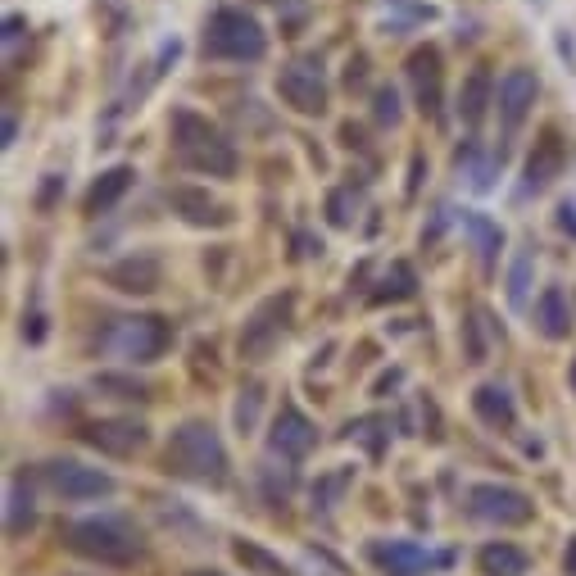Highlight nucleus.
<instances>
[{"label":"nucleus","instance_id":"4468645a","mask_svg":"<svg viewBox=\"0 0 576 576\" xmlns=\"http://www.w3.org/2000/svg\"><path fill=\"white\" fill-rule=\"evenodd\" d=\"M536 96H540L536 69H508L504 78H499L495 100H499V123H504V132H518V127L527 123V114H531V105H536Z\"/></svg>","mask_w":576,"mask_h":576},{"label":"nucleus","instance_id":"2f4dec72","mask_svg":"<svg viewBox=\"0 0 576 576\" xmlns=\"http://www.w3.org/2000/svg\"><path fill=\"white\" fill-rule=\"evenodd\" d=\"M345 486H350V472H332V477H323L318 486H313V504H318V508H332L336 499H341Z\"/></svg>","mask_w":576,"mask_h":576},{"label":"nucleus","instance_id":"4c0bfd02","mask_svg":"<svg viewBox=\"0 0 576 576\" xmlns=\"http://www.w3.org/2000/svg\"><path fill=\"white\" fill-rule=\"evenodd\" d=\"M14 137H19V118L14 109H5V146H14Z\"/></svg>","mask_w":576,"mask_h":576},{"label":"nucleus","instance_id":"412c9836","mask_svg":"<svg viewBox=\"0 0 576 576\" xmlns=\"http://www.w3.org/2000/svg\"><path fill=\"white\" fill-rule=\"evenodd\" d=\"M137 182V173L127 164H114V168H105V173L91 182V191H87V214L91 218H100V214H109V209L118 205V200L127 196V186Z\"/></svg>","mask_w":576,"mask_h":576},{"label":"nucleus","instance_id":"79ce46f5","mask_svg":"<svg viewBox=\"0 0 576 576\" xmlns=\"http://www.w3.org/2000/svg\"><path fill=\"white\" fill-rule=\"evenodd\" d=\"M191 576H218V572H191Z\"/></svg>","mask_w":576,"mask_h":576},{"label":"nucleus","instance_id":"393cba45","mask_svg":"<svg viewBox=\"0 0 576 576\" xmlns=\"http://www.w3.org/2000/svg\"><path fill=\"white\" fill-rule=\"evenodd\" d=\"M531 277H536V250L522 245L508 264V304L513 309H527V295H531Z\"/></svg>","mask_w":576,"mask_h":576},{"label":"nucleus","instance_id":"dca6fc26","mask_svg":"<svg viewBox=\"0 0 576 576\" xmlns=\"http://www.w3.org/2000/svg\"><path fill=\"white\" fill-rule=\"evenodd\" d=\"M105 282L123 295H155L164 286V268L155 254H127L114 268H105Z\"/></svg>","mask_w":576,"mask_h":576},{"label":"nucleus","instance_id":"9d476101","mask_svg":"<svg viewBox=\"0 0 576 576\" xmlns=\"http://www.w3.org/2000/svg\"><path fill=\"white\" fill-rule=\"evenodd\" d=\"M78 436L87 440L91 450L109 454V459H132V454L146 450L150 427L137 422V418H100V422H87Z\"/></svg>","mask_w":576,"mask_h":576},{"label":"nucleus","instance_id":"7c9ffc66","mask_svg":"<svg viewBox=\"0 0 576 576\" xmlns=\"http://www.w3.org/2000/svg\"><path fill=\"white\" fill-rule=\"evenodd\" d=\"M327 223L332 227H350L354 223V191H332V196H327Z\"/></svg>","mask_w":576,"mask_h":576},{"label":"nucleus","instance_id":"423d86ee","mask_svg":"<svg viewBox=\"0 0 576 576\" xmlns=\"http://www.w3.org/2000/svg\"><path fill=\"white\" fill-rule=\"evenodd\" d=\"M291 313H295V291H277V295L254 304L245 327H241V359L264 363L268 354L282 345L286 327H291Z\"/></svg>","mask_w":576,"mask_h":576},{"label":"nucleus","instance_id":"58836bf2","mask_svg":"<svg viewBox=\"0 0 576 576\" xmlns=\"http://www.w3.org/2000/svg\"><path fill=\"white\" fill-rule=\"evenodd\" d=\"M563 567H567V576H576V536L567 540V554H563Z\"/></svg>","mask_w":576,"mask_h":576},{"label":"nucleus","instance_id":"5701e85b","mask_svg":"<svg viewBox=\"0 0 576 576\" xmlns=\"http://www.w3.org/2000/svg\"><path fill=\"white\" fill-rule=\"evenodd\" d=\"M527 563L531 558L518 545H508V540H495V545H486L477 554L481 576H527Z\"/></svg>","mask_w":576,"mask_h":576},{"label":"nucleus","instance_id":"6e6552de","mask_svg":"<svg viewBox=\"0 0 576 576\" xmlns=\"http://www.w3.org/2000/svg\"><path fill=\"white\" fill-rule=\"evenodd\" d=\"M277 91H282V100L295 109V114H304V118L327 114V78L313 59H295V64H286L282 78H277Z\"/></svg>","mask_w":576,"mask_h":576},{"label":"nucleus","instance_id":"20e7f679","mask_svg":"<svg viewBox=\"0 0 576 576\" xmlns=\"http://www.w3.org/2000/svg\"><path fill=\"white\" fill-rule=\"evenodd\" d=\"M268 55V32L259 19L236 5H218L205 23V59H227V64H254Z\"/></svg>","mask_w":576,"mask_h":576},{"label":"nucleus","instance_id":"c756f323","mask_svg":"<svg viewBox=\"0 0 576 576\" xmlns=\"http://www.w3.org/2000/svg\"><path fill=\"white\" fill-rule=\"evenodd\" d=\"M350 440H363V445H368V454H381L386 450V436H381V431H386V422L381 418H359V422H350Z\"/></svg>","mask_w":576,"mask_h":576},{"label":"nucleus","instance_id":"f704fd0d","mask_svg":"<svg viewBox=\"0 0 576 576\" xmlns=\"http://www.w3.org/2000/svg\"><path fill=\"white\" fill-rule=\"evenodd\" d=\"M59 191H64V177H59V173H50L46 182H41V191H37V209H41V214H46V209H55Z\"/></svg>","mask_w":576,"mask_h":576},{"label":"nucleus","instance_id":"f3484780","mask_svg":"<svg viewBox=\"0 0 576 576\" xmlns=\"http://www.w3.org/2000/svg\"><path fill=\"white\" fill-rule=\"evenodd\" d=\"M168 205H173V214L191 227H227L232 223V214H227L209 191H200V186H173V191H168Z\"/></svg>","mask_w":576,"mask_h":576},{"label":"nucleus","instance_id":"ea45409f","mask_svg":"<svg viewBox=\"0 0 576 576\" xmlns=\"http://www.w3.org/2000/svg\"><path fill=\"white\" fill-rule=\"evenodd\" d=\"M295 245H300V254H318V250H323V241H313V236H295Z\"/></svg>","mask_w":576,"mask_h":576},{"label":"nucleus","instance_id":"c85d7f7f","mask_svg":"<svg viewBox=\"0 0 576 576\" xmlns=\"http://www.w3.org/2000/svg\"><path fill=\"white\" fill-rule=\"evenodd\" d=\"M259 409H264V386H259V381H250V386H241V400H236V427L254 431Z\"/></svg>","mask_w":576,"mask_h":576},{"label":"nucleus","instance_id":"2eb2a0df","mask_svg":"<svg viewBox=\"0 0 576 576\" xmlns=\"http://www.w3.org/2000/svg\"><path fill=\"white\" fill-rule=\"evenodd\" d=\"M368 558L386 576H422L427 567L450 563L445 554H427V549L413 545V540H377V545H368Z\"/></svg>","mask_w":576,"mask_h":576},{"label":"nucleus","instance_id":"f03ea898","mask_svg":"<svg viewBox=\"0 0 576 576\" xmlns=\"http://www.w3.org/2000/svg\"><path fill=\"white\" fill-rule=\"evenodd\" d=\"M168 472L200 486H223L227 481V450L209 422H182L168 440Z\"/></svg>","mask_w":576,"mask_h":576},{"label":"nucleus","instance_id":"e433bc0d","mask_svg":"<svg viewBox=\"0 0 576 576\" xmlns=\"http://www.w3.org/2000/svg\"><path fill=\"white\" fill-rule=\"evenodd\" d=\"M23 28H28V23H23V14H10V19H5V46H14V41L23 37Z\"/></svg>","mask_w":576,"mask_h":576},{"label":"nucleus","instance_id":"7ed1b4c3","mask_svg":"<svg viewBox=\"0 0 576 576\" xmlns=\"http://www.w3.org/2000/svg\"><path fill=\"white\" fill-rule=\"evenodd\" d=\"M59 536H64V545H69L73 554L91 558V563H100V567H127V563H137V554H141L137 531L123 518H78L59 531Z\"/></svg>","mask_w":576,"mask_h":576},{"label":"nucleus","instance_id":"6ab92c4d","mask_svg":"<svg viewBox=\"0 0 576 576\" xmlns=\"http://www.w3.org/2000/svg\"><path fill=\"white\" fill-rule=\"evenodd\" d=\"M472 413H477L490 431H513V422H518V404H513V395H508L504 386H490V381L472 391Z\"/></svg>","mask_w":576,"mask_h":576},{"label":"nucleus","instance_id":"bb28decb","mask_svg":"<svg viewBox=\"0 0 576 576\" xmlns=\"http://www.w3.org/2000/svg\"><path fill=\"white\" fill-rule=\"evenodd\" d=\"M236 563H245L250 567V572H259V576H295L291 567L282 563V558H273V554H264V549L259 545H245V540H236Z\"/></svg>","mask_w":576,"mask_h":576},{"label":"nucleus","instance_id":"a211bd4d","mask_svg":"<svg viewBox=\"0 0 576 576\" xmlns=\"http://www.w3.org/2000/svg\"><path fill=\"white\" fill-rule=\"evenodd\" d=\"M572 300H567L563 286H545L536 300V327L545 341H567L572 336Z\"/></svg>","mask_w":576,"mask_h":576},{"label":"nucleus","instance_id":"1a4fd4ad","mask_svg":"<svg viewBox=\"0 0 576 576\" xmlns=\"http://www.w3.org/2000/svg\"><path fill=\"white\" fill-rule=\"evenodd\" d=\"M46 486L64 499H105L114 495V477L100 468H87V463H73V459H50L41 468Z\"/></svg>","mask_w":576,"mask_h":576},{"label":"nucleus","instance_id":"4be33fe9","mask_svg":"<svg viewBox=\"0 0 576 576\" xmlns=\"http://www.w3.org/2000/svg\"><path fill=\"white\" fill-rule=\"evenodd\" d=\"M463 227H468V236H472V250H477L481 268L495 273V259H499V250H504V232H499V223L486 218V214H468Z\"/></svg>","mask_w":576,"mask_h":576},{"label":"nucleus","instance_id":"9b49d317","mask_svg":"<svg viewBox=\"0 0 576 576\" xmlns=\"http://www.w3.org/2000/svg\"><path fill=\"white\" fill-rule=\"evenodd\" d=\"M313 445H318V427L309 422V413H304L300 404L286 400L273 418V431H268V450H273L277 459L295 463V459H304V454H313Z\"/></svg>","mask_w":576,"mask_h":576},{"label":"nucleus","instance_id":"a878e982","mask_svg":"<svg viewBox=\"0 0 576 576\" xmlns=\"http://www.w3.org/2000/svg\"><path fill=\"white\" fill-rule=\"evenodd\" d=\"M28 527H32V490H28V477H14L10 495H5V531L23 536Z\"/></svg>","mask_w":576,"mask_h":576},{"label":"nucleus","instance_id":"39448f33","mask_svg":"<svg viewBox=\"0 0 576 576\" xmlns=\"http://www.w3.org/2000/svg\"><path fill=\"white\" fill-rule=\"evenodd\" d=\"M173 345V323L159 313H137V318H114L105 332V350L127 363H155Z\"/></svg>","mask_w":576,"mask_h":576},{"label":"nucleus","instance_id":"cd10ccee","mask_svg":"<svg viewBox=\"0 0 576 576\" xmlns=\"http://www.w3.org/2000/svg\"><path fill=\"white\" fill-rule=\"evenodd\" d=\"M96 391L114 395V400H150V391L141 386L137 377H114V372H100V377H96Z\"/></svg>","mask_w":576,"mask_h":576},{"label":"nucleus","instance_id":"f8f14e48","mask_svg":"<svg viewBox=\"0 0 576 576\" xmlns=\"http://www.w3.org/2000/svg\"><path fill=\"white\" fill-rule=\"evenodd\" d=\"M413 82V96H418L422 118H440V100H445V69H440V50L436 46H418L404 64Z\"/></svg>","mask_w":576,"mask_h":576},{"label":"nucleus","instance_id":"ddd939ff","mask_svg":"<svg viewBox=\"0 0 576 576\" xmlns=\"http://www.w3.org/2000/svg\"><path fill=\"white\" fill-rule=\"evenodd\" d=\"M567 168V141L558 127H540L536 146L527 155V168H522V191H545L554 177H563Z\"/></svg>","mask_w":576,"mask_h":576},{"label":"nucleus","instance_id":"a19ab883","mask_svg":"<svg viewBox=\"0 0 576 576\" xmlns=\"http://www.w3.org/2000/svg\"><path fill=\"white\" fill-rule=\"evenodd\" d=\"M567 381H572V391H576V359H572V372H567Z\"/></svg>","mask_w":576,"mask_h":576},{"label":"nucleus","instance_id":"aec40b11","mask_svg":"<svg viewBox=\"0 0 576 576\" xmlns=\"http://www.w3.org/2000/svg\"><path fill=\"white\" fill-rule=\"evenodd\" d=\"M490 105H495V78H490V69L481 64V69H472L459 87V118L468 127H481V118H486Z\"/></svg>","mask_w":576,"mask_h":576},{"label":"nucleus","instance_id":"473e14b6","mask_svg":"<svg viewBox=\"0 0 576 576\" xmlns=\"http://www.w3.org/2000/svg\"><path fill=\"white\" fill-rule=\"evenodd\" d=\"M372 114H377V123H400V96H395V87H377V96H372Z\"/></svg>","mask_w":576,"mask_h":576},{"label":"nucleus","instance_id":"b1692460","mask_svg":"<svg viewBox=\"0 0 576 576\" xmlns=\"http://www.w3.org/2000/svg\"><path fill=\"white\" fill-rule=\"evenodd\" d=\"M413 295H418V273H413V264L395 259L386 268V277H381V286L372 291V304H395V300H413Z\"/></svg>","mask_w":576,"mask_h":576},{"label":"nucleus","instance_id":"f257e3e1","mask_svg":"<svg viewBox=\"0 0 576 576\" xmlns=\"http://www.w3.org/2000/svg\"><path fill=\"white\" fill-rule=\"evenodd\" d=\"M173 150L182 159V168H191V173H209V177L236 173L232 141L196 109H173Z\"/></svg>","mask_w":576,"mask_h":576},{"label":"nucleus","instance_id":"c9c22d12","mask_svg":"<svg viewBox=\"0 0 576 576\" xmlns=\"http://www.w3.org/2000/svg\"><path fill=\"white\" fill-rule=\"evenodd\" d=\"M558 227H563L567 236H576V205H572V200H563V205H558Z\"/></svg>","mask_w":576,"mask_h":576},{"label":"nucleus","instance_id":"0eeeda50","mask_svg":"<svg viewBox=\"0 0 576 576\" xmlns=\"http://www.w3.org/2000/svg\"><path fill=\"white\" fill-rule=\"evenodd\" d=\"M468 513L481 522H495V527H527L536 518V504L531 495L513 486H495V481H481L468 490Z\"/></svg>","mask_w":576,"mask_h":576},{"label":"nucleus","instance_id":"72a5a7b5","mask_svg":"<svg viewBox=\"0 0 576 576\" xmlns=\"http://www.w3.org/2000/svg\"><path fill=\"white\" fill-rule=\"evenodd\" d=\"M291 490H295L291 472H282V477H277V468H264V495H268V504H286V499H291Z\"/></svg>","mask_w":576,"mask_h":576}]
</instances>
